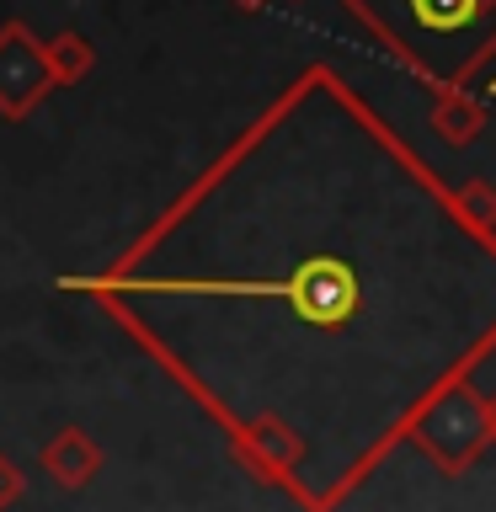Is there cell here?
<instances>
[{"mask_svg": "<svg viewBox=\"0 0 496 512\" xmlns=\"http://www.w3.org/2000/svg\"><path fill=\"white\" fill-rule=\"evenodd\" d=\"M224 299H262L267 320L294 342H320L315 374L358 379L368 374L352 358V342H390L395 336V299H384L368 267L347 251H294L278 267H267L262 283H224Z\"/></svg>", "mask_w": 496, "mask_h": 512, "instance_id": "obj_1", "label": "cell"}, {"mask_svg": "<svg viewBox=\"0 0 496 512\" xmlns=\"http://www.w3.org/2000/svg\"><path fill=\"white\" fill-rule=\"evenodd\" d=\"M368 32L432 86H470L496 54V0H342Z\"/></svg>", "mask_w": 496, "mask_h": 512, "instance_id": "obj_2", "label": "cell"}, {"mask_svg": "<svg viewBox=\"0 0 496 512\" xmlns=\"http://www.w3.org/2000/svg\"><path fill=\"white\" fill-rule=\"evenodd\" d=\"M406 438L438 464L443 475H464L470 464L491 448V422H486V395L470 379L438 384L416 416L406 422Z\"/></svg>", "mask_w": 496, "mask_h": 512, "instance_id": "obj_3", "label": "cell"}, {"mask_svg": "<svg viewBox=\"0 0 496 512\" xmlns=\"http://www.w3.org/2000/svg\"><path fill=\"white\" fill-rule=\"evenodd\" d=\"M48 91H54V80L43 64V38L27 22H6L0 27V112L27 118Z\"/></svg>", "mask_w": 496, "mask_h": 512, "instance_id": "obj_4", "label": "cell"}, {"mask_svg": "<svg viewBox=\"0 0 496 512\" xmlns=\"http://www.w3.org/2000/svg\"><path fill=\"white\" fill-rule=\"evenodd\" d=\"M38 464L59 491H86L91 480L102 475V443H96L86 427H59L54 438L38 448Z\"/></svg>", "mask_w": 496, "mask_h": 512, "instance_id": "obj_5", "label": "cell"}, {"mask_svg": "<svg viewBox=\"0 0 496 512\" xmlns=\"http://www.w3.org/2000/svg\"><path fill=\"white\" fill-rule=\"evenodd\" d=\"M432 128H438L448 144H470L480 128H486V102H480L470 86H443L438 102H432Z\"/></svg>", "mask_w": 496, "mask_h": 512, "instance_id": "obj_6", "label": "cell"}, {"mask_svg": "<svg viewBox=\"0 0 496 512\" xmlns=\"http://www.w3.org/2000/svg\"><path fill=\"white\" fill-rule=\"evenodd\" d=\"M43 64H48V80H54V86H80V80L96 70V48L80 38V32H59V38L43 43Z\"/></svg>", "mask_w": 496, "mask_h": 512, "instance_id": "obj_7", "label": "cell"}, {"mask_svg": "<svg viewBox=\"0 0 496 512\" xmlns=\"http://www.w3.org/2000/svg\"><path fill=\"white\" fill-rule=\"evenodd\" d=\"M448 203H454V214L470 224V230L496 235V187L491 182H459V187H448Z\"/></svg>", "mask_w": 496, "mask_h": 512, "instance_id": "obj_8", "label": "cell"}, {"mask_svg": "<svg viewBox=\"0 0 496 512\" xmlns=\"http://www.w3.org/2000/svg\"><path fill=\"white\" fill-rule=\"evenodd\" d=\"M22 496H27V470L6 454V448H0V512L16 507Z\"/></svg>", "mask_w": 496, "mask_h": 512, "instance_id": "obj_9", "label": "cell"}, {"mask_svg": "<svg viewBox=\"0 0 496 512\" xmlns=\"http://www.w3.org/2000/svg\"><path fill=\"white\" fill-rule=\"evenodd\" d=\"M486 422H491V443H496V390L486 395Z\"/></svg>", "mask_w": 496, "mask_h": 512, "instance_id": "obj_10", "label": "cell"}, {"mask_svg": "<svg viewBox=\"0 0 496 512\" xmlns=\"http://www.w3.org/2000/svg\"><path fill=\"white\" fill-rule=\"evenodd\" d=\"M235 6H240V11H256V6H267V0H235Z\"/></svg>", "mask_w": 496, "mask_h": 512, "instance_id": "obj_11", "label": "cell"}]
</instances>
